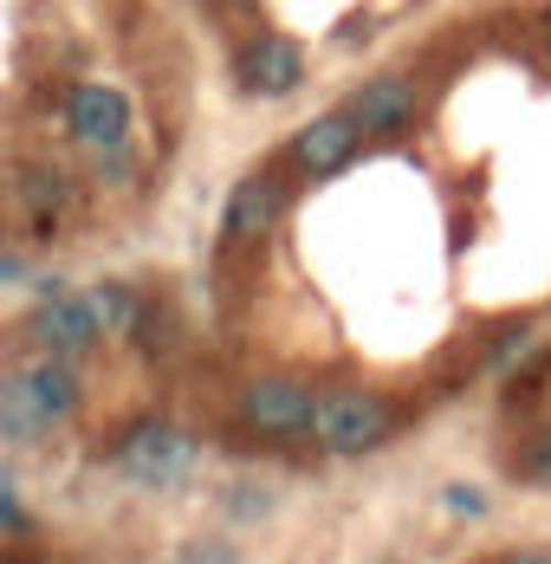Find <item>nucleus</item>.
Here are the masks:
<instances>
[{
	"mask_svg": "<svg viewBox=\"0 0 551 564\" xmlns=\"http://www.w3.org/2000/svg\"><path fill=\"white\" fill-rule=\"evenodd\" d=\"M85 402V383L72 370V357H26L0 377V442L33 448L58 435Z\"/></svg>",
	"mask_w": 551,
	"mask_h": 564,
	"instance_id": "1",
	"label": "nucleus"
},
{
	"mask_svg": "<svg viewBox=\"0 0 551 564\" xmlns=\"http://www.w3.org/2000/svg\"><path fill=\"white\" fill-rule=\"evenodd\" d=\"M117 474H123L130 487H143V494H175V487H188V474H195V435L175 429V422H163V415H150V422H137V429L117 442Z\"/></svg>",
	"mask_w": 551,
	"mask_h": 564,
	"instance_id": "2",
	"label": "nucleus"
},
{
	"mask_svg": "<svg viewBox=\"0 0 551 564\" xmlns=\"http://www.w3.org/2000/svg\"><path fill=\"white\" fill-rule=\"evenodd\" d=\"M396 415L377 390H318V415H312V442L331 460H364L370 448H383Z\"/></svg>",
	"mask_w": 551,
	"mask_h": 564,
	"instance_id": "3",
	"label": "nucleus"
},
{
	"mask_svg": "<svg viewBox=\"0 0 551 564\" xmlns=\"http://www.w3.org/2000/svg\"><path fill=\"white\" fill-rule=\"evenodd\" d=\"M312 415H318V390L312 383H299V377H253L247 390H240V422H247V435H260V442H273V448H299V442H312Z\"/></svg>",
	"mask_w": 551,
	"mask_h": 564,
	"instance_id": "4",
	"label": "nucleus"
},
{
	"mask_svg": "<svg viewBox=\"0 0 551 564\" xmlns=\"http://www.w3.org/2000/svg\"><path fill=\"white\" fill-rule=\"evenodd\" d=\"M26 332H33V344H40L46 357H72V364H78L85 350H98V338H105L98 292H53L46 305H33Z\"/></svg>",
	"mask_w": 551,
	"mask_h": 564,
	"instance_id": "5",
	"label": "nucleus"
},
{
	"mask_svg": "<svg viewBox=\"0 0 551 564\" xmlns=\"http://www.w3.org/2000/svg\"><path fill=\"white\" fill-rule=\"evenodd\" d=\"M279 215H285V182H279L273 170L240 175V182L227 188V208H220V247H253V240H267Z\"/></svg>",
	"mask_w": 551,
	"mask_h": 564,
	"instance_id": "6",
	"label": "nucleus"
},
{
	"mask_svg": "<svg viewBox=\"0 0 551 564\" xmlns=\"http://www.w3.org/2000/svg\"><path fill=\"white\" fill-rule=\"evenodd\" d=\"M65 130H72V143H85V150H123V137H130V98L117 91V85H78L72 98H65Z\"/></svg>",
	"mask_w": 551,
	"mask_h": 564,
	"instance_id": "7",
	"label": "nucleus"
},
{
	"mask_svg": "<svg viewBox=\"0 0 551 564\" xmlns=\"http://www.w3.org/2000/svg\"><path fill=\"white\" fill-rule=\"evenodd\" d=\"M344 111L357 117V130L364 137H402L409 123H415V85L402 78V72H377V78H364L357 85V98L344 105Z\"/></svg>",
	"mask_w": 551,
	"mask_h": 564,
	"instance_id": "8",
	"label": "nucleus"
},
{
	"mask_svg": "<svg viewBox=\"0 0 551 564\" xmlns=\"http://www.w3.org/2000/svg\"><path fill=\"white\" fill-rule=\"evenodd\" d=\"M357 143H364L357 117L350 111H325V117H312V123L292 137V170L299 175H337L350 156H357Z\"/></svg>",
	"mask_w": 551,
	"mask_h": 564,
	"instance_id": "9",
	"label": "nucleus"
},
{
	"mask_svg": "<svg viewBox=\"0 0 551 564\" xmlns=\"http://www.w3.org/2000/svg\"><path fill=\"white\" fill-rule=\"evenodd\" d=\"M240 85L260 91V98H285L305 85V46L285 40V33H260L247 53H240Z\"/></svg>",
	"mask_w": 551,
	"mask_h": 564,
	"instance_id": "10",
	"label": "nucleus"
},
{
	"mask_svg": "<svg viewBox=\"0 0 551 564\" xmlns=\"http://www.w3.org/2000/svg\"><path fill=\"white\" fill-rule=\"evenodd\" d=\"M98 312H105V332H137L143 325V299L130 285H98Z\"/></svg>",
	"mask_w": 551,
	"mask_h": 564,
	"instance_id": "11",
	"label": "nucleus"
},
{
	"mask_svg": "<svg viewBox=\"0 0 551 564\" xmlns=\"http://www.w3.org/2000/svg\"><path fill=\"white\" fill-rule=\"evenodd\" d=\"M519 480H526V487H551V429L539 435V442H526V454H519Z\"/></svg>",
	"mask_w": 551,
	"mask_h": 564,
	"instance_id": "12",
	"label": "nucleus"
},
{
	"mask_svg": "<svg viewBox=\"0 0 551 564\" xmlns=\"http://www.w3.org/2000/svg\"><path fill=\"white\" fill-rule=\"evenodd\" d=\"M175 564H240V552H234L227 539H188V545L175 552Z\"/></svg>",
	"mask_w": 551,
	"mask_h": 564,
	"instance_id": "13",
	"label": "nucleus"
},
{
	"mask_svg": "<svg viewBox=\"0 0 551 564\" xmlns=\"http://www.w3.org/2000/svg\"><path fill=\"white\" fill-rule=\"evenodd\" d=\"M267 507H273L267 487H227V512L234 519H267Z\"/></svg>",
	"mask_w": 551,
	"mask_h": 564,
	"instance_id": "14",
	"label": "nucleus"
},
{
	"mask_svg": "<svg viewBox=\"0 0 551 564\" xmlns=\"http://www.w3.org/2000/svg\"><path fill=\"white\" fill-rule=\"evenodd\" d=\"M441 507L454 512V519H480L487 512V494L480 487H441Z\"/></svg>",
	"mask_w": 551,
	"mask_h": 564,
	"instance_id": "15",
	"label": "nucleus"
},
{
	"mask_svg": "<svg viewBox=\"0 0 551 564\" xmlns=\"http://www.w3.org/2000/svg\"><path fill=\"white\" fill-rule=\"evenodd\" d=\"M0 532H26V507H20L13 474H7V467H0Z\"/></svg>",
	"mask_w": 551,
	"mask_h": 564,
	"instance_id": "16",
	"label": "nucleus"
},
{
	"mask_svg": "<svg viewBox=\"0 0 551 564\" xmlns=\"http://www.w3.org/2000/svg\"><path fill=\"white\" fill-rule=\"evenodd\" d=\"M26 280H33V267L13 260V253H0V285H26Z\"/></svg>",
	"mask_w": 551,
	"mask_h": 564,
	"instance_id": "17",
	"label": "nucleus"
},
{
	"mask_svg": "<svg viewBox=\"0 0 551 564\" xmlns=\"http://www.w3.org/2000/svg\"><path fill=\"white\" fill-rule=\"evenodd\" d=\"M499 564H551V552H539V545H532V552H506Z\"/></svg>",
	"mask_w": 551,
	"mask_h": 564,
	"instance_id": "18",
	"label": "nucleus"
},
{
	"mask_svg": "<svg viewBox=\"0 0 551 564\" xmlns=\"http://www.w3.org/2000/svg\"><path fill=\"white\" fill-rule=\"evenodd\" d=\"M545 40H551V26H545Z\"/></svg>",
	"mask_w": 551,
	"mask_h": 564,
	"instance_id": "19",
	"label": "nucleus"
}]
</instances>
